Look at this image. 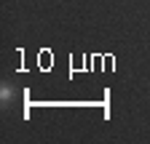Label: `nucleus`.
Returning <instances> with one entry per match:
<instances>
[{"mask_svg": "<svg viewBox=\"0 0 150 144\" xmlns=\"http://www.w3.org/2000/svg\"><path fill=\"white\" fill-rule=\"evenodd\" d=\"M11 96H13V88L6 83V85H0V99L3 101H11Z\"/></svg>", "mask_w": 150, "mask_h": 144, "instance_id": "nucleus-1", "label": "nucleus"}]
</instances>
